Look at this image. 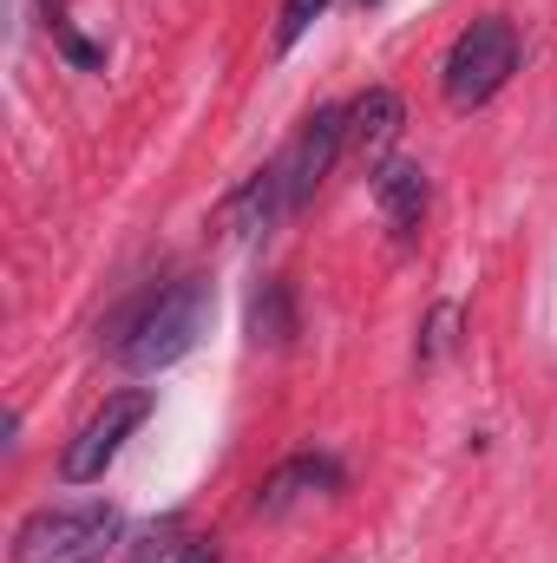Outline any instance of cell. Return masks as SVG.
I'll use <instances>...</instances> for the list:
<instances>
[{"label": "cell", "instance_id": "cell-2", "mask_svg": "<svg viewBox=\"0 0 557 563\" xmlns=\"http://www.w3.org/2000/svg\"><path fill=\"white\" fill-rule=\"evenodd\" d=\"M125 538L119 505L86 498V505H40L13 531V563H106Z\"/></svg>", "mask_w": 557, "mask_h": 563}, {"label": "cell", "instance_id": "cell-9", "mask_svg": "<svg viewBox=\"0 0 557 563\" xmlns=\"http://www.w3.org/2000/svg\"><path fill=\"white\" fill-rule=\"evenodd\" d=\"M250 334L270 341V347H282V341L295 334V314H288V288H282V282H270V288L250 301Z\"/></svg>", "mask_w": 557, "mask_h": 563}, {"label": "cell", "instance_id": "cell-6", "mask_svg": "<svg viewBox=\"0 0 557 563\" xmlns=\"http://www.w3.org/2000/svg\"><path fill=\"white\" fill-rule=\"evenodd\" d=\"M348 112V151L361 157V164H381L387 157V144L401 139V125H407V106H401V92L394 86H368L354 106H341Z\"/></svg>", "mask_w": 557, "mask_h": 563}, {"label": "cell", "instance_id": "cell-3", "mask_svg": "<svg viewBox=\"0 0 557 563\" xmlns=\"http://www.w3.org/2000/svg\"><path fill=\"white\" fill-rule=\"evenodd\" d=\"M518 73V26L485 13L472 20L452 46H446V66H439V86H446V106L452 112H479L505 92V79Z\"/></svg>", "mask_w": 557, "mask_h": 563}, {"label": "cell", "instance_id": "cell-10", "mask_svg": "<svg viewBox=\"0 0 557 563\" xmlns=\"http://www.w3.org/2000/svg\"><path fill=\"white\" fill-rule=\"evenodd\" d=\"M321 7H328V0H282V20H276V53H288V46H295V40H302V33H308V26L321 20Z\"/></svg>", "mask_w": 557, "mask_h": 563}, {"label": "cell", "instance_id": "cell-8", "mask_svg": "<svg viewBox=\"0 0 557 563\" xmlns=\"http://www.w3.org/2000/svg\"><path fill=\"white\" fill-rule=\"evenodd\" d=\"M335 485H341V465H335V459L302 452V459H288L276 478L263 485V498H256V505H263V511H282L288 498H302V492H335Z\"/></svg>", "mask_w": 557, "mask_h": 563}, {"label": "cell", "instance_id": "cell-5", "mask_svg": "<svg viewBox=\"0 0 557 563\" xmlns=\"http://www.w3.org/2000/svg\"><path fill=\"white\" fill-rule=\"evenodd\" d=\"M151 420V394L144 387H125V394H112L92 420L79 426V439L66 445V459H59V478L66 485H92V478H106V465L125 452V439Z\"/></svg>", "mask_w": 557, "mask_h": 563}, {"label": "cell", "instance_id": "cell-12", "mask_svg": "<svg viewBox=\"0 0 557 563\" xmlns=\"http://www.w3.org/2000/svg\"><path fill=\"white\" fill-rule=\"evenodd\" d=\"M177 563H217V551H210V544H190V551H184Z\"/></svg>", "mask_w": 557, "mask_h": 563}, {"label": "cell", "instance_id": "cell-13", "mask_svg": "<svg viewBox=\"0 0 557 563\" xmlns=\"http://www.w3.org/2000/svg\"><path fill=\"white\" fill-rule=\"evenodd\" d=\"M361 7H374V0H361Z\"/></svg>", "mask_w": 557, "mask_h": 563}, {"label": "cell", "instance_id": "cell-1", "mask_svg": "<svg viewBox=\"0 0 557 563\" xmlns=\"http://www.w3.org/2000/svg\"><path fill=\"white\" fill-rule=\"evenodd\" d=\"M204 328H210V282L184 276V282H171V288H151L139 308L119 321L112 354L132 374H164V367H177L204 341Z\"/></svg>", "mask_w": 557, "mask_h": 563}, {"label": "cell", "instance_id": "cell-4", "mask_svg": "<svg viewBox=\"0 0 557 563\" xmlns=\"http://www.w3.org/2000/svg\"><path fill=\"white\" fill-rule=\"evenodd\" d=\"M341 151H348V112H341V106H321L295 139L282 144V157L270 170H276V190H282V210H288V217L315 197V184L335 170Z\"/></svg>", "mask_w": 557, "mask_h": 563}, {"label": "cell", "instance_id": "cell-7", "mask_svg": "<svg viewBox=\"0 0 557 563\" xmlns=\"http://www.w3.org/2000/svg\"><path fill=\"white\" fill-rule=\"evenodd\" d=\"M374 203H381L394 236H414L419 217H426V170L419 164H381L374 170Z\"/></svg>", "mask_w": 557, "mask_h": 563}, {"label": "cell", "instance_id": "cell-11", "mask_svg": "<svg viewBox=\"0 0 557 563\" xmlns=\"http://www.w3.org/2000/svg\"><path fill=\"white\" fill-rule=\"evenodd\" d=\"M53 33H59V46H66V59H73L79 73H99V66H106V53H99L92 40H79V33H66V26H53Z\"/></svg>", "mask_w": 557, "mask_h": 563}]
</instances>
